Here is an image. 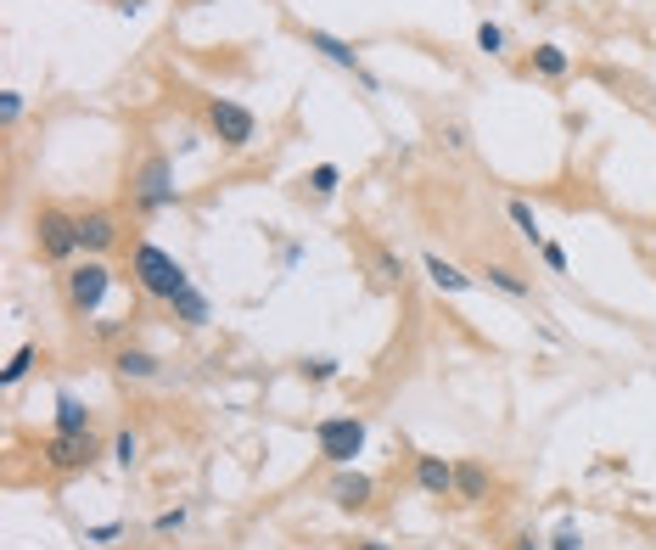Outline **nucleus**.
I'll return each mask as SVG.
<instances>
[{"label": "nucleus", "instance_id": "8", "mask_svg": "<svg viewBox=\"0 0 656 550\" xmlns=\"http://www.w3.org/2000/svg\"><path fill=\"white\" fill-rule=\"evenodd\" d=\"M304 46H309V51H320L325 62H337V68H348V74H353L359 85H365L371 95L382 90V79H376V74L365 68V62H359V51H353L348 40H337V35H325V28H304Z\"/></svg>", "mask_w": 656, "mask_h": 550}, {"label": "nucleus", "instance_id": "19", "mask_svg": "<svg viewBox=\"0 0 656 550\" xmlns=\"http://www.w3.org/2000/svg\"><path fill=\"white\" fill-rule=\"evenodd\" d=\"M505 219L516 225V236L528 242V247H539V242H544V231H539V214H533L528 203H522V197H511V203H505Z\"/></svg>", "mask_w": 656, "mask_h": 550}, {"label": "nucleus", "instance_id": "14", "mask_svg": "<svg viewBox=\"0 0 656 550\" xmlns=\"http://www.w3.org/2000/svg\"><path fill=\"white\" fill-rule=\"evenodd\" d=\"M421 270H426V281H433L438 293H454V298H461V293H472V286H477V276H466L461 265H449L443 253H426V258H421Z\"/></svg>", "mask_w": 656, "mask_h": 550}, {"label": "nucleus", "instance_id": "35", "mask_svg": "<svg viewBox=\"0 0 656 550\" xmlns=\"http://www.w3.org/2000/svg\"><path fill=\"white\" fill-rule=\"evenodd\" d=\"M118 12H124V17H136V12H141V0H118Z\"/></svg>", "mask_w": 656, "mask_h": 550}, {"label": "nucleus", "instance_id": "27", "mask_svg": "<svg viewBox=\"0 0 656 550\" xmlns=\"http://www.w3.org/2000/svg\"><path fill=\"white\" fill-rule=\"evenodd\" d=\"M304 376L309 382H332L337 376V360H332V354H314V360H304Z\"/></svg>", "mask_w": 656, "mask_h": 550}, {"label": "nucleus", "instance_id": "11", "mask_svg": "<svg viewBox=\"0 0 656 550\" xmlns=\"http://www.w3.org/2000/svg\"><path fill=\"white\" fill-rule=\"evenodd\" d=\"M113 371H118L124 382H163V360H157L152 348H136V343L113 348Z\"/></svg>", "mask_w": 656, "mask_h": 550}, {"label": "nucleus", "instance_id": "3", "mask_svg": "<svg viewBox=\"0 0 656 550\" xmlns=\"http://www.w3.org/2000/svg\"><path fill=\"white\" fill-rule=\"evenodd\" d=\"M203 118H208V136L224 146V152H247L258 141V113L242 107L236 95H208L203 102Z\"/></svg>", "mask_w": 656, "mask_h": 550}, {"label": "nucleus", "instance_id": "23", "mask_svg": "<svg viewBox=\"0 0 656 550\" xmlns=\"http://www.w3.org/2000/svg\"><path fill=\"white\" fill-rule=\"evenodd\" d=\"M304 186L314 191V197H337V186H343V169H337V164H314Z\"/></svg>", "mask_w": 656, "mask_h": 550}, {"label": "nucleus", "instance_id": "6", "mask_svg": "<svg viewBox=\"0 0 656 550\" xmlns=\"http://www.w3.org/2000/svg\"><path fill=\"white\" fill-rule=\"evenodd\" d=\"M113 293V270L102 265V258H85V265H74L68 276H62V298H68L74 315H95L107 304Z\"/></svg>", "mask_w": 656, "mask_h": 550}, {"label": "nucleus", "instance_id": "26", "mask_svg": "<svg viewBox=\"0 0 656 550\" xmlns=\"http://www.w3.org/2000/svg\"><path fill=\"white\" fill-rule=\"evenodd\" d=\"M23 118V90H0V129H12Z\"/></svg>", "mask_w": 656, "mask_h": 550}, {"label": "nucleus", "instance_id": "17", "mask_svg": "<svg viewBox=\"0 0 656 550\" xmlns=\"http://www.w3.org/2000/svg\"><path fill=\"white\" fill-rule=\"evenodd\" d=\"M90 427H95V415L85 410V399L56 394V433H90Z\"/></svg>", "mask_w": 656, "mask_h": 550}, {"label": "nucleus", "instance_id": "5", "mask_svg": "<svg viewBox=\"0 0 656 550\" xmlns=\"http://www.w3.org/2000/svg\"><path fill=\"white\" fill-rule=\"evenodd\" d=\"M95 456H102V444H95V433H51L40 444V466L56 472V477H74V472H90Z\"/></svg>", "mask_w": 656, "mask_h": 550}, {"label": "nucleus", "instance_id": "24", "mask_svg": "<svg viewBox=\"0 0 656 550\" xmlns=\"http://www.w3.org/2000/svg\"><path fill=\"white\" fill-rule=\"evenodd\" d=\"M185 523H191V511H185V506H169V511H157V516H152V534H157V539H169V534H180Z\"/></svg>", "mask_w": 656, "mask_h": 550}, {"label": "nucleus", "instance_id": "15", "mask_svg": "<svg viewBox=\"0 0 656 550\" xmlns=\"http://www.w3.org/2000/svg\"><path fill=\"white\" fill-rule=\"evenodd\" d=\"M169 309H175V320H180L185 332H203L208 320H214V304H208L203 293H196V286H185V293H180V298H175Z\"/></svg>", "mask_w": 656, "mask_h": 550}, {"label": "nucleus", "instance_id": "7", "mask_svg": "<svg viewBox=\"0 0 656 550\" xmlns=\"http://www.w3.org/2000/svg\"><path fill=\"white\" fill-rule=\"evenodd\" d=\"M314 444H320V456L332 466H353V456L365 449V422H359V415H320Z\"/></svg>", "mask_w": 656, "mask_h": 550}, {"label": "nucleus", "instance_id": "4", "mask_svg": "<svg viewBox=\"0 0 656 550\" xmlns=\"http://www.w3.org/2000/svg\"><path fill=\"white\" fill-rule=\"evenodd\" d=\"M35 247H40L46 265H74V258L85 253V247H79V214L46 203V208L35 214Z\"/></svg>", "mask_w": 656, "mask_h": 550}, {"label": "nucleus", "instance_id": "20", "mask_svg": "<svg viewBox=\"0 0 656 550\" xmlns=\"http://www.w3.org/2000/svg\"><path fill=\"white\" fill-rule=\"evenodd\" d=\"M365 253H371V265H376V276H382L387 286H399V281H404V253H393L387 242H371Z\"/></svg>", "mask_w": 656, "mask_h": 550}, {"label": "nucleus", "instance_id": "10", "mask_svg": "<svg viewBox=\"0 0 656 550\" xmlns=\"http://www.w3.org/2000/svg\"><path fill=\"white\" fill-rule=\"evenodd\" d=\"M79 247H85V258H102L107 247H118V214L113 208H85L79 214Z\"/></svg>", "mask_w": 656, "mask_h": 550}, {"label": "nucleus", "instance_id": "21", "mask_svg": "<svg viewBox=\"0 0 656 550\" xmlns=\"http://www.w3.org/2000/svg\"><path fill=\"white\" fill-rule=\"evenodd\" d=\"M35 360H40V348L35 343H23V348H12V360L0 366V387H17L28 371H35Z\"/></svg>", "mask_w": 656, "mask_h": 550}, {"label": "nucleus", "instance_id": "13", "mask_svg": "<svg viewBox=\"0 0 656 550\" xmlns=\"http://www.w3.org/2000/svg\"><path fill=\"white\" fill-rule=\"evenodd\" d=\"M494 495V477H488L483 461H454V500L461 506H483Z\"/></svg>", "mask_w": 656, "mask_h": 550}, {"label": "nucleus", "instance_id": "18", "mask_svg": "<svg viewBox=\"0 0 656 550\" xmlns=\"http://www.w3.org/2000/svg\"><path fill=\"white\" fill-rule=\"evenodd\" d=\"M567 68H573V56H567L562 46H550V40L533 46V74H539V79H567Z\"/></svg>", "mask_w": 656, "mask_h": 550}, {"label": "nucleus", "instance_id": "33", "mask_svg": "<svg viewBox=\"0 0 656 550\" xmlns=\"http://www.w3.org/2000/svg\"><path fill=\"white\" fill-rule=\"evenodd\" d=\"M505 550H544V545H539V539H533V534H516V539H511V545H505Z\"/></svg>", "mask_w": 656, "mask_h": 550}, {"label": "nucleus", "instance_id": "29", "mask_svg": "<svg viewBox=\"0 0 656 550\" xmlns=\"http://www.w3.org/2000/svg\"><path fill=\"white\" fill-rule=\"evenodd\" d=\"M550 550H583V534L573 523H562V528H555V539H550Z\"/></svg>", "mask_w": 656, "mask_h": 550}, {"label": "nucleus", "instance_id": "12", "mask_svg": "<svg viewBox=\"0 0 656 550\" xmlns=\"http://www.w3.org/2000/svg\"><path fill=\"white\" fill-rule=\"evenodd\" d=\"M415 489L433 500H454V461L443 456H415Z\"/></svg>", "mask_w": 656, "mask_h": 550}, {"label": "nucleus", "instance_id": "1", "mask_svg": "<svg viewBox=\"0 0 656 550\" xmlns=\"http://www.w3.org/2000/svg\"><path fill=\"white\" fill-rule=\"evenodd\" d=\"M129 276H136V286H141V298H152V304H175L185 286H191V276H185V265L175 253H163L157 242H136V258H129Z\"/></svg>", "mask_w": 656, "mask_h": 550}, {"label": "nucleus", "instance_id": "34", "mask_svg": "<svg viewBox=\"0 0 656 550\" xmlns=\"http://www.w3.org/2000/svg\"><path fill=\"white\" fill-rule=\"evenodd\" d=\"M353 550H393V545H382V539H353Z\"/></svg>", "mask_w": 656, "mask_h": 550}, {"label": "nucleus", "instance_id": "28", "mask_svg": "<svg viewBox=\"0 0 656 550\" xmlns=\"http://www.w3.org/2000/svg\"><path fill=\"white\" fill-rule=\"evenodd\" d=\"M539 258H544L555 276H567V247H562V242H539Z\"/></svg>", "mask_w": 656, "mask_h": 550}, {"label": "nucleus", "instance_id": "16", "mask_svg": "<svg viewBox=\"0 0 656 550\" xmlns=\"http://www.w3.org/2000/svg\"><path fill=\"white\" fill-rule=\"evenodd\" d=\"M477 281H488V286H494V293H505V298H528V293H533V281L522 276V270H511V265H483Z\"/></svg>", "mask_w": 656, "mask_h": 550}, {"label": "nucleus", "instance_id": "32", "mask_svg": "<svg viewBox=\"0 0 656 550\" xmlns=\"http://www.w3.org/2000/svg\"><path fill=\"white\" fill-rule=\"evenodd\" d=\"M443 141L454 146V152H466L472 141H466V124H443Z\"/></svg>", "mask_w": 656, "mask_h": 550}, {"label": "nucleus", "instance_id": "31", "mask_svg": "<svg viewBox=\"0 0 656 550\" xmlns=\"http://www.w3.org/2000/svg\"><path fill=\"white\" fill-rule=\"evenodd\" d=\"M118 534H124V523H102V528H90L85 539H90V545H113Z\"/></svg>", "mask_w": 656, "mask_h": 550}, {"label": "nucleus", "instance_id": "30", "mask_svg": "<svg viewBox=\"0 0 656 550\" xmlns=\"http://www.w3.org/2000/svg\"><path fill=\"white\" fill-rule=\"evenodd\" d=\"M129 332V320H95V337H102V343H118Z\"/></svg>", "mask_w": 656, "mask_h": 550}, {"label": "nucleus", "instance_id": "2", "mask_svg": "<svg viewBox=\"0 0 656 550\" xmlns=\"http://www.w3.org/2000/svg\"><path fill=\"white\" fill-rule=\"evenodd\" d=\"M129 203L136 214H163L180 203V186H175V157L169 152H146L141 169L129 175Z\"/></svg>", "mask_w": 656, "mask_h": 550}, {"label": "nucleus", "instance_id": "22", "mask_svg": "<svg viewBox=\"0 0 656 550\" xmlns=\"http://www.w3.org/2000/svg\"><path fill=\"white\" fill-rule=\"evenodd\" d=\"M107 456H113V466H118V472H136V466H141V433H129V427H124V433L113 438Z\"/></svg>", "mask_w": 656, "mask_h": 550}, {"label": "nucleus", "instance_id": "25", "mask_svg": "<svg viewBox=\"0 0 656 550\" xmlns=\"http://www.w3.org/2000/svg\"><path fill=\"white\" fill-rule=\"evenodd\" d=\"M477 51L505 56V28H500V23H477Z\"/></svg>", "mask_w": 656, "mask_h": 550}, {"label": "nucleus", "instance_id": "9", "mask_svg": "<svg viewBox=\"0 0 656 550\" xmlns=\"http://www.w3.org/2000/svg\"><path fill=\"white\" fill-rule=\"evenodd\" d=\"M332 506L337 511H371L376 506V477L371 472H359V466H337V477H332Z\"/></svg>", "mask_w": 656, "mask_h": 550}]
</instances>
